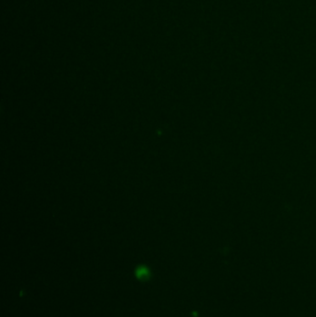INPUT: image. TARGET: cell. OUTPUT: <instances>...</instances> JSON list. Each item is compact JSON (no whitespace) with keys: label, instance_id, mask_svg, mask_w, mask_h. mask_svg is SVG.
Instances as JSON below:
<instances>
[{"label":"cell","instance_id":"obj_1","mask_svg":"<svg viewBox=\"0 0 316 317\" xmlns=\"http://www.w3.org/2000/svg\"><path fill=\"white\" fill-rule=\"evenodd\" d=\"M137 277H138L140 280H146V279H148V277H149V271H148L147 268H139V270L137 271Z\"/></svg>","mask_w":316,"mask_h":317}]
</instances>
